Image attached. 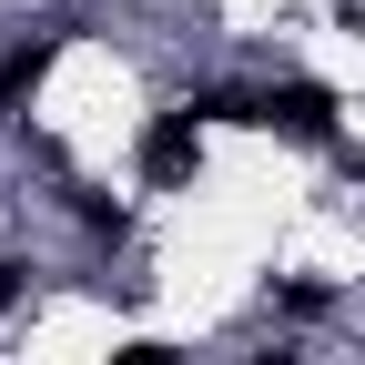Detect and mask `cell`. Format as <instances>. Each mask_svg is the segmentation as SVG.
<instances>
[{
    "label": "cell",
    "instance_id": "obj_1",
    "mask_svg": "<svg viewBox=\"0 0 365 365\" xmlns=\"http://www.w3.org/2000/svg\"><path fill=\"white\" fill-rule=\"evenodd\" d=\"M193 173H203V112L173 102V112H153V132H143V182H193Z\"/></svg>",
    "mask_w": 365,
    "mask_h": 365
},
{
    "label": "cell",
    "instance_id": "obj_2",
    "mask_svg": "<svg viewBox=\"0 0 365 365\" xmlns=\"http://www.w3.org/2000/svg\"><path fill=\"white\" fill-rule=\"evenodd\" d=\"M264 132H294V143H335V91L325 81H274L264 102H254Z\"/></svg>",
    "mask_w": 365,
    "mask_h": 365
},
{
    "label": "cell",
    "instance_id": "obj_3",
    "mask_svg": "<svg viewBox=\"0 0 365 365\" xmlns=\"http://www.w3.org/2000/svg\"><path fill=\"white\" fill-rule=\"evenodd\" d=\"M51 61H61V41H31V51H11V61H0V112H11V102H31V91L51 81Z\"/></svg>",
    "mask_w": 365,
    "mask_h": 365
},
{
    "label": "cell",
    "instance_id": "obj_4",
    "mask_svg": "<svg viewBox=\"0 0 365 365\" xmlns=\"http://www.w3.org/2000/svg\"><path fill=\"white\" fill-rule=\"evenodd\" d=\"M71 213H81V223H91V234H112V244H122V234H132V213H122V203H112V193H91V182H71Z\"/></svg>",
    "mask_w": 365,
    "mask_h": 365
},
{
    "label": "cell",
    "instance_id": "obj_5",
    "mask_svg": "<svg viewBox=\"0 0 365 365\" xmlns=\"http://www.w3.org/2000/svg\"><path fill=\"white\" fill-rule=\"evenodd\" d=\"M112 365H182V355H173V345H122Z\"/></svg>",
    "mask_w": 365,
    "mask_h": 365
},
{
    "label": "cell",
    "instance_id": "obj_6",
    "mask_svg": "<svg viewBox=\"0 0 365 365\" xmlns=\"http://www.w3.org/2000/svg\"><path fill=\"white\" fill-rule=\"evenodd\" d=\"M11 294H21V264H0V314H11Z\"/></svg>",
    "mask_w": 365,
    "mask_h": 365
},
{
    "label": "cell",
    "instance_id": "obj_7",
    "mask_svg": "<svg viewBox=\"0 0 365 365\" xmlns=\"http://www.w3.org/2000/svg\"><path fill=\"white\" fill-rule=\"evenodd\" d=\"M254 365H294V355H254Z\"/></svg>",
    "mask_w": 365,
    "mask_h": 365
}]
</instances>
